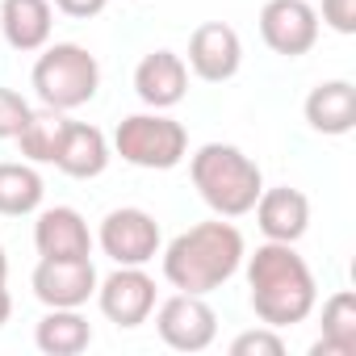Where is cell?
I'll return each instance as SVG.
<instances>
[{
  "label": "cell",
  "instance_id": "obj_26",
  "mask_svg": "<svg viewBox=\"0 0 356 356\" xmlns=\"http://www.w3.org/2000/svg\"><path fill=\"white\" fill-rule=\"evenodd\" d=\"M9 314H13V298H9V289L0 285V327L9 323Z\"/></svg>",
  "mask_w": 356,
  "mask_h": 356
},
{
  "label": "cell",
  "instance_id": "obj_14",
  "mask_svg": "<svg viewBox=\"0 0 356 356\" xmlns=\"http://www.w3.org/2000/svg\"><path fill=\"white\" fill-rule=\"evenodd\" d=\"M252 210H256V227L273 243H298L310 231V202L302 189H289V185L260 189Z\"/></svg>",
  "mask_w": 356,
  "mask_h": 356
},
{
  "label": "cell",
  "instance_id": "obj_13",
  "mask_svg": "<svg viewBox=\"0 0 356 356\" xmlns=\"http://www.w3.org/2000/svg\"><path fill=\"white\" fill-rule=\"evenodd\" d=\"M34 248L42 260H84L92 256V235L80 210L72 206H51L34 222Z\"/></svg>",
  "mask_w": 356,
  "mask_h": 356
},
{
  "label": "cell",
  "instance_id": "obj_2",
  "mask_svg": "<svg viewBox=\"0 0 356 356\" xmlns=\"http://www.w3.org/2000/svg\"><path fill=\"white\" fill-rule=\"evenodd\" d=\"M243 256H248V248H243L239 227L222 222V218H210V222H197V227L181 231L163 248V277H168L172 289L206 298L239 273Z\"/></svg>",
  "mask_w": 356,
  "mask_h": 356
},
{
  "label": "cell",
  "instance_id": "obj_11",
  "mask_svg": "<svg viewBox=\"0 0 356 356\" xmlns=\"http://www.w3.org/2000/svg\"><path fill=\"white\" fill-rule=\"evenodd\" d=\"M97 268H92V256L84 260H38L30 285H34V298L55 310V306H84L88 298H97Z\"/></svg>",
  "mask_w": 356,
  "mask_h": 356
},
{
  "label": "cell",
  "instance_id": "obj_25",
  "mask_svg": "<svg viewBox=\"0 0 356 356\" xmlns=\"http://www.w3.org/2000/svg\"><path fill=\"white\" fill-rule=\"evenodd\" d=\"M51 5H55L59 13L76 17V22H88V17L105 13V5H109V0H51Z\"/></svg>",
  "mask_w": 356,
  "mask_h": 356
},
{
  "label": "cell",
  "instance_id": "obj_24",
  "mask_svg": "<svg viewBox=\"0 0 356 356\" xmlns=\"http://www.w3.org/2000/svg\"><path fill=\"white\" fill-rule=\"evenodd\" d=\"M323 26H331L335 34H356V0H323Z\"/></svg>",
  "mask_w": 356,
  "mask_h": 356
},
{
  "label": "cell",
  "instance_id": "obj_20",
  "mask_svg": "<svg viewBox=\"0 0 356 356\" xmlns=\"http://www.w3.org/2000/svg\"><path fill=\"white\" fill-rule=\"evenodd\" d=\"M310 352L314 356H356V298L348 289L323 302V339Z\"/></svg>",
  "mask_w": 356,
  "mask_h": 356
},
{
  "label": "cell",
  "instance_id": "obj_1",
  "mask_svg": "<svg viewBox=\"0 0 356 356\" xmlns=\"http://www.w3.org/2000/svg\"><path fill=\"white\" fill-rule=\"evenodd\" d=\"M248 260V289H252V310L264 327H298L314 314L318 306V285L310 264L298 256L293 243H260L256 256Z\"/></svg>",
  "mask_w": 356,
  "mask_h": 356
},
{
  "label": "cell",
  "instance_id": "obj_15",
  "mask_svg": "<svg viewBox=\"0 0 356 356\" xmlns=\"http://www.w3.org/2000/svg\"><path fill=\"white\" fill-rule=\"evenodd\" d=\"M55 5L51 0H0V34L22 55H34L51 42Z\"/></svg>",
  "mask_w": 356,
  "mask_h": 356
},
{
  "label": "cell",
  "instance_id": "obj_8",
  "mask_svg": "<svg viewBox=\"0 0 356 356\" xmlns=\"http://www.w3.org/2000/svg\"><path fill=\"white\" fill-rule=\"evenodd\" d=\"M97 306L113 327H143L155 310V281L138 264H118L105 281H97Z\"/></svg>",
  "mask_w": 356,
  "mask_h": 356
},
{
  "label": "cell",
  "instance_id": "obj_21",
  "mask_svg": "<svg viewBox=\"0 0 356 356\" xmlns=\"http://www.w3.org/2000/svg\"><path fill=\"white\" fill-rule=\"evenodd\" d=\"M42 176L34 172V163H0V214L5 218H26L42 206Z\"/></svg>",
  "mask_w": 356,
  "mask_h": 356
},
{
  "label": "cell",
  "instance_id": "obj_3",
  "mask_svg": "<svg viewBox=\"0 0 356 356\" xmlns=\"http://www.w3.org/2000/svg\"><path fill=\"white\" fill-rule=\"evenodd\" d=\"M189 176H193V189L202 193V202L218 214V218H243L252 214L260 189H264V176L260 163L252 155H243L231 143H206L193 151L189 159Z\"/></svg>",
  "mask_w": 356,
  "mask_h": 356
},
{
  "label": "cell",
  "instance_id": "obj_16",
  "mask_svg": "<svg viewBox=\"0 0 356 356\" xmlns=\"http://www.w3.org/2000/svg\"><path fill=\"white\" fill-rule=\"evenodd\" d=\"M302 113H306L310 130H318L327 138L352 134V126H356V88H352V80H323V84H314L306 105H302Z\"/></svg>",
  "mask_w": 356,
  "mask_h": 356
},
{
  "label": "cell",
  "instance_id": "obj_12",
  "mask_svg": "<svg viewBox=\"0 0 356 356\" xmlns=\"http://www.w3.org/2000/svg\"><path fill=\"white\" fill-rule=\"evenodd\" d=\"M134 92L147 109H172L189 92V67L176 51H151L134 67Z\"/></svg>",
  "mask_w": 356,
  "mask_h": 356
},
{
  "label": "cell",
  "instance_id": "obj_5",
  "mask_svg": "<svg viewBox=\"0 0 356 356\" xmlns=\"http://www.w3.org/2000/svg\"><path fill=\"white\" fill-rule=\"evenodd\" d=\"M113 151L126 163H134V168L168 172V168H176V163L189 155V130L176 122V118H168L163 109L130 113L113 130Z\"/></svg>",
  "mask_w": 356,
  "mask_h": 356
},
{
  "label": "cell",
  "instance_id": "obj_23",
  "mask_svg": "<svg viewBox=\"0 0 356 356\" xmlns=\"http://www.w3.org/2000/svg\"><path fill=\"white\" fill-rule=\"evenodd\" d=\"M26 118H30V101L13 88H0V138H17Z\"/></svg>",
  "mask_w": 356,
  "mask_h": 356
},
{
  "label": "cell",
  "instance_id": "obj_6",
  "mask_svg": "<svg viewBox=\"0 0 356 356\" xmlns=\"http://www.w3.org/2000/svg\"><path fill=\"white\" fill-rule=\"evenodd\" d=\"M155 331L172 352H206L218 335V314L202 293H181L159 302L155 310Z\"/></svg>",
  "mask_w": 356,
  "mask_h": 356
},
{
  "label": "cell",
  "instance_id": "obj_9",
  "mask_svg": "<svg viewBox=\"0 0 356 356\" xmlns=\"http://www.w3.org/2000/svg\"><path fill=\"white\" fill-rule=\"evenodd\" d=\"M260 38L273 55L302 59L318 42V9L310 0H268L260 9Z\"/></svg>",
  "mask_w": 356,
  "mask_h": 356
},
{
  "label": "cell",
  "instance_id": "obj_22",
  "mask_svg": "<svg viewBox=\"0 0 356 356\" xmlns=\"http://www.w3.org/2000/svg\"><path fill=\"white\" fill-rule=\"evenodd\" d=\"M231 356H285V339L277 335V327H256L231 339Z\"/></svg>",
  "mask_w": 356,
  "mask_h": 356
},
{
  "label": "cell",
  "instance_id": "obj_18",
  "mask_svg": "<svg viewBox=\"0 0 356 356\" xmlns=\"http://www.w3.org/2000/svg\"><path fill=\"white\" fill-rule=\"evenodd\" d=\"M34 343L47 356H80L92 343V327H88V318L76 306H55V310H47L38 318Z\"/></svg>",
  "mask_w": 356,
  "mask_h": 356
},
{
  "label": "cell",
  "instance_id": "obj_17",
  "mask_svg": "<svg viewBox=\"0 0 356 356\" xmlns=\"http://www.w3.org/2000/svg\"><path fill=\"white\" fill-rule=\"evenodd\" d=\"M109 138L88 126V122H67V134H63V147H59V159L55 168L63 176H72V181H92V176H101L109 168Z\"/></svg>",
  "mask_w": 356,
  "mask_h": 356
},
{
  "label": "cell",
  "instance_id": "obj_7",
  "mask_svg": "<svg viewBox=\"0 0 356 356\" xmlns=\"http://www.w3.org/2000/svg\"><path fill=\"white\" fill-rule=\"evenodd\" d=\"M97 243L113 264H138L143 268L159 256V222L138 206H122V210H109L101 218Z\"/></svg>",
  "mask_w": 356,
  "mask_h": 356
},
{
  "label": "cell",
  "instance_id": "obj_4",
  "mask_svg": "<svg viewBox=\"0 0 356 356\" xmlns=\"http://www.w3.org/2000/svg\"><path fill=\"white\" fill-rule=\"evenodd\" d=\"M30 84L38 92L42 105L51 109H80L97 97L101 88V63L88 47L80 42H55V47H42L34 72H30Z\"/></svg>",
  "mask_w": 356,
  "mask_h": 356
},
{
  "label": "cell",
  "instance_id": "obj_27",
  "mask_svg": "<svg viewBox=\"0 0 356 356\" xmlns=\"http://www.w3.org/2000/svg\"><path fill=\"white\" fill-rule=\"evenodd\" d=\"M9 281V256H5V248H0V285Z\"/></svg>",
  "mask_w": 356,
  "mask_h": 356
},
{
  "label": "cell",
  "instance_id": "obj_19",
  "mask_svg": "<svg viewBox=\"0 0 356 356\" xmlns=\"http://www.w3.org/2000/svg\"><path fill=\"white\" fill-rule=\"evenodd\" d=\"M67 122H72V118H67L63 109H51V105L30 109L26 126L17 130L22 155H26L30 163H55V159H59V147H63V134H67Z\"/></svg>",
  "mask_w": 356,
  "mask_h": 356
},
{
  "label": "cell",
  "instance_id": "obj_10",
  "mask_svg": "<svg viewBox=\"0 0 356 356\" xmlns=\"http://www.w3.org/2000/svg\"><path fill=\"white\" fill-rule=\"evenodd\" d=\"M197 80L206 84H227L239 76L243 67V42L227 22H202L189 38V63H185Z\"/></svg>",
  "mask_w": 356,
  "mask_h": 356
}]
</instances>
